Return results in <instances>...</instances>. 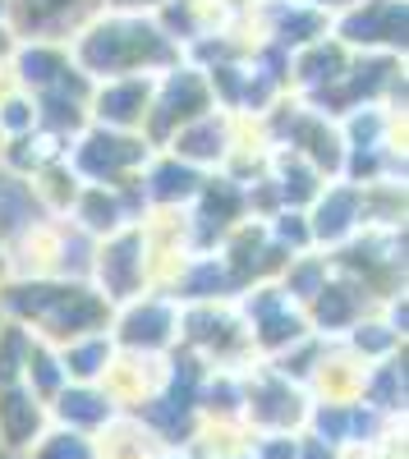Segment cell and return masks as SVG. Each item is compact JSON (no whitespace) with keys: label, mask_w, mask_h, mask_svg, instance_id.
I'll return each mask as SVG.
<instances>
[{"label":"cell","mask_w":409,"mask_h":459,"mask_svg":"<svg viewBox=\"0 0 409 459\" xmlns=\"http://www.w3.org/2000/svg\"><path fill=\"white\" fill-rule=\"evenodd\" d=\"M65 47L88 83L134 79V74L157 79V74L184 60L179 47L157 28L152 10H116V5H101Z\"/></svg>","instance_id":"1"},{"label":"cell","mask_w":409,"mask_h":459,"mask_svg":"<svg viewBox=\"0 0 409 459\" xmlns=\"http://www.w3.org/2000/svg\"><path fill=\"white\" fill-rule=\"evenodd\" d=\"M0 313L47 344H69L110 326V303L88 285V276H37L0 285Z\"/></svg>","instance_id":"2"},{"label":"cell","mask_w":409,"mask_h":459,"mask_svg":"<svg viewBox=\"0 0 409 459\" xmlns=\"http://www.w3.org/2000/svg\"><path fill=\"white\" fill-rule=\"evenodd\" d=\"M5 248H10V281H37V276H83L92 244L65 216H37L19 225V235L5 239Z\"/></svg>","instance_id":"3"},{"label":"cell","mask_w":409,"mask_h":459,"mask_svg":"<svg viewBox=\"0 0 409 459\" xmlns=\"http://www.w3.org/2000/svg\"><path fill=\"white\" fill-rule=\"evenodd\" d=\"M147 157H152V143L143 134H120V129H101V125H83L65 143V161L83 184L138 188Z\"/></svg>","instance_id":"4"},{"label":"cell","mask_w":409,"mask_h":459,"mask_svg":"<svg viewBox=\"0 0 409 459\" xmlns=\"http://www.w3.org/2000/svg\"><path fill=\"white\" fill-rule=\"evenodd\" d=\"M235 308L244 317V331H248V344H253V359H281L290 344H300L309 335V317L304 308L294 303L276 281H257V285H244L235 294Z\"/></svg>","instance_id":"5"},{"label":"cell","mask_w":409,"mask_h":459,"mask_svg":"<svg viewBox=\"0 0 409 459\" xmlns=\"http://www.w3.org/2000/svg\"><path fill=\"white\" fill-rule=\"evenodd\" d=\"M110 340L125 354L166 359L179 350V299L166 290H143L110 308Z\"/></svg>","instance_id":"6"},{"label":"cell","mask_w":409,"mask_h":459,"mask_svg":"<svg viewBox=\"0 0 409 459\" xmlns=\"http://www.w3.org/2000/svg\"><path fill=\"white\" fill-rule=\"evenodd\" d=\"M83 276L110 308L143 294V290H152V266H147V244H143L138 221L116 230V235H106V239H92Z\"/></svg>","instance_id":"7"},{"label":"cell","mask_w":409,"mask_h":459,"mask_svg":"<svg viewBox=\"0 0 409 459\" xmlns=\"http://www.w3.org/2000/svg\"><path fill=\"white\" fill-rule=\"evenodd\" d=\"M207 110H216L207 74L194 60H179V65H170L166 74L152 79V106H147L143 138L152 147H166L170 134H179L184 125L198 120V115H207Z\"/></svg>","instance_id":"8"},{"label":"cell","mask_w":409,"mask_h":459,"mask_svg":"<svg viewBox=\"0 0 409 459\" xmlns=\"http://www.w3.org/2000/svg\"><path fill=\"white\" fill-rule=\"evenodd\" d=\"M331 37L354 56H396L405 60L409 5L405 0H354L350 10L331 19Z\"/></svg>","instance_id":"9"},{"label":"cell","mask_w":409,"mask_h":459,"mask_svg":"<svg viewBox=\"0 0 409 459\" xmlns=\"http://www.w3.org/2000/svg\"><path fill=\"white\" fill-rule=\"evenodd\" d=\"M184 216H189V230H194V248H216L235 225L253 221V216H248L244 184L231 179L226 170H212V175L198 184V194H194L189 207H184Z\"/></svg>","instance_id":"10"},{"label":"cell","mask_w":409,"mask_h":459,"mask_svg":"<svg viewBox=\"0 0 409 459\" xmlns=\"http://www.w3.org/2000/svg\"><path fill=\"white\" fill-rule=\"evenodd\" d=\"M304 221H309L313 248L336 253L341 244H350L359 230L368 225V216H363V188L350 184V179H341V175L326 179V184L318 188V198L304 207Z\"/></svg>","instance_id":"11"},{"label":"cell","mask_w":409,"mask_h":459,"mask_svg":"<svg viewBox=\"0 0 409 459\" xmlns=\"http://www.w3.org/2000/svg\"><path fill=\"white\" fill-rule=\"evenodd\" d=\"M101 0H5V28L14 42H69Z\"/></svg>","instance_id":"12"},{"label":"cell","mask_w":409,"mask_h":459,"mask_svg":"<svg viewBox=\"0 0 409 459\" xmlns=\"http://www.w3.org/2000/svg\"><path fill=\"white\" fill-rule=\"evenodd\" d=\"M138 216H143L138 188H110V184H83L79 198H74L69 212H65V221L79 230L88 244L116 235V230H125V225H134Z\"/></svg>","instance_id":"13"},{"label":"cell","mask_w":409,"mask_h":459,"mask_svg":"<svg viewBox=\"0 0 409 459\" xmlns=\"http://www.w3.org/2000/svg\"><path fill=\"white\" fill-rule=\"evenodd\" d=\"M10 74H14L19 92H28V97H47V92L83 83V69L74 65L65 42H14Z\"/></svg>","instance_id":"14"},{"label":"cell","mask_w":409,"mask_h":459,"mask_svg":"<svg viewBox=\"0 0 409 459\" xmlns=\"http://www.w3.org/2000/svg\"><path fill=\"white\" fill-rule=\"evenodd\" d=\"M231 147H235V115L207 110V115H198V120L184 125L179 134H170V143L161 152H170V157H179L184 166L212 175V170H226Z\"/></svg>","instance_id":"15"},{"label":"cell","mask_w":409,"mask_h":459,"mask_svg":"<svg viewBox=\"0 0 409 459\" xmlns=\"http://www.w3.org/2000/svg\"><path fill=\"white\" fill-rule=\"evenodd\" d=\"M147 106H152V79L134 74V79H106L92 83L88 92V125L120 129V134H143Z\"/></svg>","instance_id":"16"},{"label":"cell","mask_w":409,"mask_h":459,"mask_svg":"<svg viewBox=\"0 0 409 459\" xmlns=\"http://www.w3.org/2000/svg\"><path fill=\"white\" fill-rule=\"evenodd\" d=\"M368 308H378V299L368 294L363 285H354L350 276H341L336 266H331L326 285L304 303V317H309V331L313 335H326V340H341Z\"/></svg>","instance_id":"17"},{"label":"cell","mask_w":409,"mask_h":459,"mask_svg":"<svg viewBox=\"0 0 409 459\" xmlns=\"http://www.w3.org/2000/svg\"><path fill=\"white\" fill-rule=\"evenodd\" d=\"M203 179H207L203 170L184 166L179 157H170V152L152 147V157H147V166H143V175H138L143 212H147V207H189Z\"/></svg>","instance_id":"18"},{"label":"cell","mask_w":409,"mask_h":459,"mask_svg":"<svg viewBox=\"0 0 409 459\" xmlns=\"http://www.w3.org/2000/svg\"><path fill=\"white\" fill-rule=\"evenodd\" d=\"M47 413H51V423H56V428L97 437L120 409L110 404V395L97 386V381H65V386L47 400Z\"/></svg>","instance_id":"19"},{"label":"cell","mask_w":409,"mask_h":459,"mask_svg":"<svg viewBox=\"0 0 409 459\" xmlns=\"http://www.w3.org/2000/svg\"><path fill=\"white\" fill-rule=\"evenodd\" d=\"M47 428H51L47 400H37L23 381L0 386V441H5L10 450H28Z\"/></svg>","instance_id":"20"},{"label":"cell","mask_w":409,"mask_h":459,"mask_svg":"<svg viewBox=\"0 0 409 459\" xmlns=\"http://www.w3.org/2000/svg\"><path fill=\"white\" fill-rule=\"evenodd\" d=\"M23 184H28V194L37 203V216H65L69 203L79 198V188H83V179L74 175V166L65 161V152L47 157L32 175H23Z\"/></svg>","instance_id":"21"},{"label":"cell","mask_w":409,"mask_h":459,"mask_svg":"<svg viewBox=\"0 0 409 459\" xmlns=\"http://www.w3.org/2000/svg\"><path fill=\"white\" fill-rule=\"evenodd\" d=\"M60 368H65V381H101L110 359H116V340L110 331H92V335H79L60 344Z\"/></svg>","instance_id":"22"},{"label":"cell","mask_w":409,"mask_h":459,"mask_svg":"<svg viewBox=\"0 0 409 459\" xmlns=\"http://www.w3.org/2000/svg\"><path fill=\"white\" fill-rule=\"evenodd\" d=\"M28 459H97V446L83 432H69V428L51 423L42 437L28 446Z\"/></svg>","instance_id":"23"},{"label":"cell","mask_w":409,"mask_h":459,"mask_svg":"<svg viewBox=\"0 0 409 459\" xmlns=\"http://www.w3.org/2000/svg\"><path fill=\"white\" fill-rule=\"evenodd\" d=\"M37 129V106L28 92H5L0 97V134L5 138H19V134H32Z\"/></svg>","instance_id":"24"},{"label":"cell","mask_w":409,"mask_h":459,"mask_svg":"<svg viewBox=\"0 0 409 459\" xmlns=\"http://www.w3.org/2000/svg\"><path fill=\"white\" fill-rule=\"evenodd\" d=\"M304 5H313L318 14H326V19H336L341 10H350L354 5V0H304Z\"/></svg>","instance_id":"25"},{"label":"cell","mask_w":409,"mask_h":459,"mask_svg":"<svg viewBox=\"0 0 409 459\" xmlns=\"http://www.w3.org/2000/svg\"><path fill=\"white\" fill-rule=\"evenodd\" d=\"M101 5H116V10H157L161 0H101Z\"/></svg>","instance_id":"26"},{"label":"cell","mask_w":409,"mask_h":459,"mask_svg":"<svg viewBox=\"0 0 409 459\" xmlns=\"http://www.w3.org/2000/svg\"><path fill=\"white\" fill-rule=\"evenodd\" d=\"M10 281V248H5V239H0V285Z\"/></svg>","instance_id":"27"},{"label":"cell","mask_w":409,"mask_h":459,"mask_svg":"<svg viewBox=\"0 0 409 459\" xmlns=\"http://www.w3.org/2000/svg\"><path fill=\"white\" fill-rule=\"evenodd\" d=\"M0 28H5V0H0Z\"/></svg>","instance_id":"28"},{"label":"cell","mask_w":409,"mask_h":459,"mask_svg":"<svg viewBox=\"0 0 409 459\" xmlns=\"http://www.w3.org/2000/svg\"><path fill=\"white\" fill-rule=\"evenodd\" d=\"M0 152H5V134H0Z\"/></svg>","instance_id":"29"}]
</instances>
